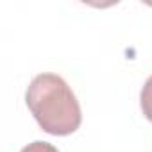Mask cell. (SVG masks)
<instances>
[{
    "mask_svg": "<svg viewBox=\"0 0 152 152\" xmlns=\"http://www.w3.org/2000/svg\"><path fill=\"white\" fill-rule=\"evenodd\" d=\"M140 106H141V111L143 115L147 116L148 122H152V75L145 81L143 88H141V93H140Z\"/></svg>",
    "mask_w": 152,
    "mask_h": 152,
    "instance_id": "obj_2",
    "label": "cell"
},
{
    "mask_svg": "<svg viewBox=\"0 0 152 152\" xmlns=\"http://www.w3.org/2000/svg\"><path fill=\"white\" fill-rule=\"evenodd\" d=\"M25 102L38 125L52 136H68L83 122L77 97L56 73L36 75L25 91Z\"/></svg>",
    "mask_w": 152,
    "mask_h": 152,
    "instance_id": "obj_1",
    "label": "cell"
},
{
    "mask_svg": "<svg viewBox=\"0 0 152 152\" xmlns=\"http://www.w3.org/2000/svg\"><path fill=\"white\" fill-rule=\"evenodd\" d=\"M20 152H59V150L52 143H47V141H32L27 147H23Z\"/></svg>",
    "mask_w": 152,
    "mask_h": 152,
    "instance_id": "obj_3",
    "label": "cell"
}]
</instances>
